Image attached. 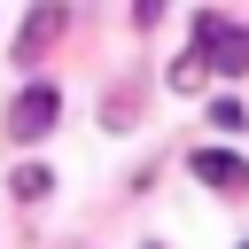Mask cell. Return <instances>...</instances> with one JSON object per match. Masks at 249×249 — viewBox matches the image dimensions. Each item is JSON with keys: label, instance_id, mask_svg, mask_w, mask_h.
Listing matches in <instances>:
<instances>
[{"label": "cell", "instance_id": "1", "mask_svg": "<svg viewBox=\"0 0 249 249\" xmlns=\"http://www.w3.org/2000/svg\"><path fill=\"white\" fill-rule=\"evenodd\" d=\"M195 54H202V62H218L226 78H241V70H249V23L218 16V8H210V16H195Z\"/></svg>", "mask_w": 249, "mask_h": 249}, {"label": "cell", "instance_id": "2", "mask_svg": "<svg viewBox=\"0 0 249 249\" xmlns=\"http://www.w3.org/2000/svg\"><path fill=\"white\" fill-rule=\"evenodd\" d=\"M54 109H62L54 86H23V93L8 101V132H16V140H39V132H54Z\"/></svg>", "mask_w": 249, "mask_h": 249}, {"label": "cell", "instance_id": "3", "mask_svg": "<svg viewBox=\"0 0 249 249\" xmlns=\"http://www.w3.org/2000/svg\"><path fill=\"white\" fill-rule=\"evenodd\" d=\"M195 179L218 187V195H249V163L226 156V148H195Z\"/></svg>", "mask_w": 249, "mask_h": 249}, {"label": "cell", "instance_id": "4", "mask_svg": "<svg viewBox=\"0 0 249 249\" xmlns=\"http://www.w3.org/2000/svg\"><path fill=\"white\" fill-rule=\"evenodd\" d=\"M54 39H62V0H39V8L23 16V31H16V54L31 62V54H39V47H54Z\"/></svg>", "mask_w": 249, "mask_h": 249}, {"label": "cell", "instance_id": "5", "mask_svg": "<svg viewBox=\"0 0 249 249\" xmlns=\"http://www.w3.org/2000/svg\"><path fill=\"white\" fill-rule=\"evenodd\" d=\"M47 187H54V171H47V163H23V171H16V195H23V202H39Z\"/></svg>", "mask_w": 249, "mask_h": 249}, {"label": "cell", "instance_id": "6", "mask_svg": "<svg viewBox=\"0 0 249 249\" xmlns=\"http://www.w3.org/2000/svg\"><path fill=\"white\" fill-rule=\"evenodd\" d=\"M210 124H218V132H241V124H249V109H241V101H226V93H218V101H210Z\"/></svg>", "mask_w": 249, "mask_h": 249}, {"label": "cell", "instance_id": "7", "mask_svg": "<svg viewBox=\"0 0 249 249\" xmlns=\"http://www.w3.org/2000/svg\"><path fill=\"white\" fill-rule=\"evenodd\" d=\"M202 70H210L202 54H179V62H171V86H202Z\"/></svg>", "mask_w": 249, "mask_h": 249}, {"label": "cell", "instance_id": "8", "mask_svg": "<svg viewBox=\"0 0 249 249\" xmlns=\"http://www.w3.org/2000/svg\"><path fill=\"white\" fill-rule=\"evenodd\" d=\"M163 8H171V0H140V8H132V23H156Z\"/></svg>", "mask_w": 249, "mask_h": 249}, {"label": "cell", "instance_id": "9", "mask_svg": "<svg viewBox=\"0 0 249 249\" xmlns=\"http://www.w3.org/2000/svg\"><path fill=\"white\" fill-rule=\"evenodd\" d=\"M233 249H249V241H233Z\"/></svg>", "mask_w": 249, "mask_h": 249}]
</instances>
